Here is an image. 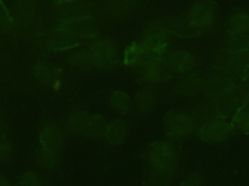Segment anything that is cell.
Wrapping results in <instances>:
<instances>
[{
	"label": "cell",
	"instance_id": "obj_1",
	"mask_svg": "<svg viewBox=\"0 0 249 186\" xmlns=\"http://www.w3.org/2000/svg\"><path fill=\"white\" fill-rule=\"evenodd\" d=\"M177 163V150L171 141H156L147 150V170L154 183L168 184L176 174Z\"/></svg>",
	"mask_w": 249,
	"mask_h": 186
},
{
	"label": "cell",
	"instance_id": "obj_2",
	"mask_svg": "<svg viewBox=\"0 0 249 186\" xmlns=\"http://www.w3.org/2000/svg\"><path fill=\"white\" fill-rule=\"evenodd\" d=\"M118 58L116 45L110 39H95L86 48L69 54V65L77 69H109Z\"/></svg>",
	"mask_w": 249,
	"mask_h": 186
},
{
	"label": "cell",
	"instance_id": "obj_3",
	"mask_svg": "<svg viewBox=\"0 0 249 186\" xmlns=\"http://www.w3.org/2000/svg\"><path fill=\"white\" fill-rule=\"evenodd\" d=\"M53 31L80 42L95 38L98 34V26L90 16H85L62 19L54 26Z\"/></svg>",
	"mask_w": 249,
	"mask_h": 186
},
{
	"label": "cell",
	"instance_id": "obj_4",
	"mask_svg": "<svg viewBox=\"0 0 249 186\" xmlns=\"http://www.w3.org/2000/svg\"><path fill=\"white\" fill-rule=\"evenodd\" d=\"M168 34L165 25L151 22L144 29L139 45L152 56L160 57L168 46Z\"/></svg>",
	"mask_w": 249,
	"mask_h": 186
},
{
	"label": "cell",
	"instance_id": "obj_5",
	"mask_svg": "<svg viewBox=\"0 0 249 186\" xmlns=\"http://www.w3.org/2000/svg\"><path fill=\"white\" fill-rule=\"evenodd\" d=\"M164 127L170 137L182 140L191 136L195 131L196 120L191 113L175 109L165 114Z\"/></svg>",
	"mask_w": 249,
	"mask_h": 186
},
{
	"label": "cell",
	"instance_id": "obj_6",
	"mask_svg": "<svg viewBox=\"0 0 249 186\" xmlns=\"http://www.w3.org/2000/svg\"><path fill=\"white\" fill-rule=\"evenodd\" d=\"M187 19L199 30L212 26L217 17V5L212 0H195L189 7Z\"/></svg>",
	"mask_w": 249,
	"mask_h": 186
},
{
	"label": "cell",
	"instance_id": "obj_7",
	"mask_svg": "<svg viewBox=\"0 0 249 186\" xmlns=\"http://www.w3.org/2000/svg\"><path fill=\"white\" fill-rule=\"evenodd\" d=\"M139 68L140 78L147 83H162L169 80L173 75L168 62L160 57L150 59Z\"/></svg>",
	"mask_w": 249,
	"mask_h": 186
},
{
	"label": "cell",
	"instance_id": "obj_8",
	"mask_svg": "<svg viewBox=\"0 0 249 186\" xmlns=\"http://www.w3.org/2000/svg\"><path fill=\"white\" fill-rule=\"evenodd\" d=\"M10 13L15 26L29 29L35 23L38 15L36 0H12Z\"/></svg>",
	"mask_w": 249,
	"mask_h": 186
},
{
	"label": "cell",
	"instance_id": "obj_9",
	"mask_svg": "<svg viewBox=\"0 0 249 186\" xmlns=\"http://www.w3.org/2000/svg\"><path fill=\"white\" fill-rule=\"evenodd\" d=\"M232 130V125L226 119L215 117L208 120L201 128L200 138L210 143H219L226 140Z\"/></svg>",
	"mask_w": 249,
	"mask_h": 186
},
{
	"label": "cell",
	"instance_id": "obj_10",
	"mask_svg": "<svg viewBox=\"0 0 249 186\" xmlns=\"http://www.w3.org/2000/svg\"><path fill=\"white\" fill-rule=\"evenodd\" d=\"M64 142V130L55 121H49L43 125L39 132L40 148L61 150Z\"/></svg>",
	"mask_w": 249,
	"mask_h": 186
},
{
	"label": "cell",
	"instance_id": "obj_11",
	"mask_svg": "<svg viewBox=\"0 0 249 186\" xmlns=\"http://www.w3.org/2000/svg\"><path fill=\"white\" fill-rule=\"evenodd\" d=\"M33 76L37 82L45 87L55 89L60 85V69L49 63L37 62L33 66Z\"/></svg>",
	"mask_w": 249,
	"mask_h": 186
},
{
	"label": "cell",
	"instance_id": "obj_12",
	"mask_svg": "<svg viewBox=\"0 0 249 186\" xmlns=\"http://www.w3.org/2000/svg\"><path fill=\"white\" fill-rule=\"evenodd\" d=\"M89 117L90 115L82 108L71 109L66 116L65 130L73 136L87 135Z\"/></svg>",
	"mask_w": 249,
	"mask_h": 186
},
{
	"label": "cell",
	"instance_id": "obj_13",
	"mask_svg": "<svg viewBox=\"0 0 249 186\" xmlns=\"http://www.w3.org/2000/svg\"><path fill=\"white\" fill-rule=\"evenodd\" d=\"M165 27L169 33L182 38L196 37L201 32V30L195 27L187 17H171L166 20Z\"/></svg>",
	"mask_w": 249,
	"mask_h": 186
},
{
	"label": "cell",
	"instance_id": "obj_14",
	"mask_svg": "<svg viewBox=\"0 0 249 186\" xmlns=\"http://www.w3.org/2000/svg\"><path fill=\"white\" fill-rule=\"evenodd\" d=\"M166 61L168 62L171 70L176 73L186 74L189 73L196 65L195 55L186 50H180L171 53Z\"/></svg>",
	"mask_w": 249,
	"mask_h": 186
},
{
	"label": "cell",
	"instance_id": "obj_15",
	"mask_svg": "<svg viewBox=\"0 0 249 186\" xmlns=\"http://www.w3.org/2000/svg\"><path fill=\"white\" fill-rule=\"evenodd\" d=\"M127 134V122L124 118H117L108 124L104 140L112 145H118L125 140Z\"/></svg>",
	"mask_w": 249,
	"mask_h": 186
},
{
	"label": "cell",
	"instance_id": "obj_16",
	"mask_svg": "<svg viewBox=\"0 0 249 186\" xmlns=\"http://www.w3.org/2000/svg\"><path fill=\"white\" fill-rule=\"evenodd\" d=\"M155 58L139 44H132L124 51V64L128 67H140L150 59Z\"/></svg>",
	"mask_w": 249,
	"mask_h": 186
},
{
	"label": "cell",
	"instance_id": "obj_17",
	"mask_svg": "<svg viewBox=\"0 0 249 186\" xmlns=\"http://www.w3.org/2000/svg\"><path fill=\"white\" fill-rule=\"evenodd\" d=\"M227 28L231 34L247 35L249 33V13L236 11L228 17Z\"/></svg>",
	"mask_w": 249,
	"mask_h": 186
},
{
	"label": "cell",
	"instance_id": "obj_18",
	"mask_svg": "<svg viewBox=\"0 0 249 186\" xmlns=\"http://www.w3.org/2000/svg\"><path fill=\"white\" fill-rule=\"evenodd\" d=\"M61 161V150L45 149L38 147L36 152V162L38 166L46 170H54Z\"/></svg>",
	"mask_w": 249,
	"mask_h": 186
},
{
	"label": "cell",
	"instance_id": "obj_19",
	"mask_svg": "<svg viewBox=\"0 0 249 186\" xmlns=\"http://www.w3.org/2000/svg\"><path fill=\"white\" fill-rule=\"evenodd\" d=\"M157 94L151 87H144L135 96L134 103L136 108L141 113H147L151 111L157 104Z\"/></svg>",
	"mask_w": 249,
	"mask_h": 186
},
{
	"label": "cell",
	"instance_id": "obj_20",
	"mask_svg": "<svg viewBox=\"0 0 249 186\" xmlns=\"http://www.w3.org/2000/svg\"><path fill=\"white\" fill-rule=\"evenodd\" d=\"M107 126H108V123L102 116L91 115L89 117L87 135H89L90 137L97 140L104 139Z\"/></svg>",
	"mask_w": 249,
	"mask_h": 186
},
{
	"label": "cell",
	"instance_id": "obj_21",
	"mask_svg": "<svg viewBox=\"0 0 249 186\" xmlns=\"http://www.w3.org/2000/svg\"><path fill=\"white\" fill-rule=\"evenodd\" d=\"M109 105L114 110L125 113L130 107V98L123 91H114L109 97Z\"/></svg>",
	"mask_w": 249,
	"mask_h": 186
},
{
	"label": "cell",
	"instance_id": "obj_22",
	"mask_svg": "<svg viewBox=\"0 0 249 186\" xmlns=\"http://www.w3.org/2000/svg\"><path fill=\"white\" fill-rule=\"evenodd\" d=\"M15 26V22L11 16L10 10L0 0V34L9 33Z\"/></svg>",
	"mask_w": 249,
	"mask_h": 186
},
{
	"label": "cell",
	"instance_id": "obj_23",
	"mask_svg": "<svg viewBox=\"0 0 249 186\" xmlns=\"http://www.w3.org/2000/svg\"><path fill=\"white\" fill-rule=\"evenodd\" d=\"M231 125L241 132L249 133V108H240L233 117Z\"/></svg>",
	"mask_w": 249,
	"mask_h": 186
},
{
	"label": "cell",
	"instance_id": "obj_24",
	"mask_svg": "<svg viewBox=\"0 0 249 186\" xmlns=\"http://www.w3.org/2000/svg\"><path fill=\"white\" fill-rule=\"evenodd\" d=\"M18 186H44V184L41 178L35 172L26 170L19 176Z\"/></svg>",
	"mask_w": 249,
	"mask_h": 186
},
{
	"label": "cell",
	"instance_id": "obj_25",
	"mask_svg": "<svg viewBox=\"0 0 249 186\" xmlns=\"http://www.w3.org/2000/svg\"><path fill=\"white\" fill-rule=\"evenodd\" d=\"M180 186H204L203 176L197 170H190L182 180Z\"/></svg>",
	"mask_w": 249,
	"mask_h": 186
},
{
	"label": "cell",
	"instance_id": "obj_26",
	"mask_svg": "<svg viewBox=\"0 0 249 186\" xmlns=\"http://www.w3.org/2000/svg\"><path fill=\"white\" fill-rule=\"evenodd\" d=\"M11 153L12 146L10 142L3 137H0V164L7 162L11 156Z\"/></svg>",
	"mask_w": 249,
	"mask_h": 186
},
{
	"label": "cell",
	"instance_id": "obj_27",
	"mask_svg": "<svg viewBox=\"0 0 249 186\" xmlns=\"http://www.w3.org/2000/svg\"><path fill=\"white\" fill-rule=\"evenodd\" d=\"M0 186H11L9 180L2 174H0Z\"/></svg>",
	"mask_w": 249,
	"mask_h": 186
},
{
	"label": "cell",
	"instance_id": "obj_28",
	"mask_svg": "<svg viewBox=\"0 0 249 186\" xmlns=\"http://www.w3.org/2000/svg\"><path fill=\"white\" fill-rule=\"evenodd\" d=\"M119 1H126V2H131V1H135V0H119Z\"/></svg>",
	"mask_w": 249,
	"mask_h": 186
},
{
	"label": "cell",
	"instance_id": "obj_29",
	"mask_svg": "<svg viewBox=\"0 0 249 186\" xmlns=\"http://www.w3.org/2000/svg\"><path fill=\"white\" fill-rule=\"evenodd\" d=\"M0 137H2V136H1V128H0Z\"/></svg>",
	"mask_w": 249,
	"mask_h": 186
},
{
	"label": "cell",
	"instance_id": "obj_30",
	"mask_svg": "<svg viewBox=\"0 0 249 186\" xmlns=\"http://www.w3.org/2000/svg\"><path fill=\"white\" fill-rule=\"evenodd\" d=\"M57 1H60V0H57Z\"/></svg>",
	"mask_w": 249,
	"mask_h": 186
}]
</instances>
